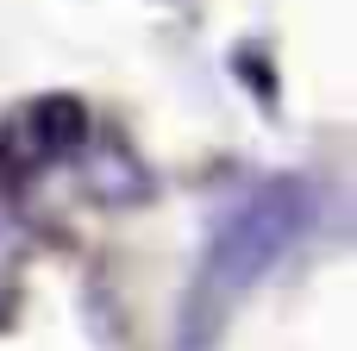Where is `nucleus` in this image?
<instances>
[{"label":"nucleus","mask_w":357,"mask_h":351,"mask_svg":"<svg viewBox=\"0 0 357 351\" xmlns=\"http://www.w3.org/2000/svg\"><path fill=\"white\" fill-rule=\"evenodd\" d=\"M314 214H320V201L301 176H264L226 201V214L207 232L201 270H195V295H188V320H182L188 351L207 345L220 333V320L314 232Z\"/></svg>","instance_id":"nucleus-1"}]
</instances>
